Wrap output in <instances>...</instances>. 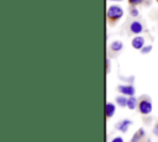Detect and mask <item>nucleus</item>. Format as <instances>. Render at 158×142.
Wrapping results in <instances>:
<instances>
[{"mask_svg": "<svg viewBox=\"0 0 158 142\" xmlns=\"http://www.w3.org/2000/svg\"><path fill=\"white\" fill-rule=\"evenodd\" d=\"M115 112V105L112 102H107L105 105V116L106 117H111Z\"/></svg>", "mask_w": 158, "mask_h": 142, "instance_id": "nucleus-6", "label": "nucleus"}, {"mask_svg": "<svg viewBox=\"0 0 158 142\" xmlns=\"http://www.w3.org/2000/svg\"><path fill=\"white\" fill-rule=\"evenodd\" d=\"M152 49V46H148V47H146V48H142V53H147V52H149Z\"/></svg>", "mask_w": 158, "mask_h": 142, "instance_id": "nucleus-13", "label": "nucleus"}, {"mask_svg": "<svg viewBox=\"0 0 158 142\" xmlns=\"http://www.w3.org/2000/svg\"><path fill=\"white\" fill-rule=\"evenodd\" d=\"M130 1V4H132V5H138V4H141L143 0H128Z\"/></svg>", "mask_w": 158, "mask_h": 142, "instance_id": "nucleus-12", "label": "nucleus"}, {"mask_svg": "<svg viewBox=\"0 0 158 142\" xmlns=\"http://www.w3.org/2000/svg\"><path fill=\"white\" fill-rule=\"evenodd\" d=\"M148 142H149V141H148Z\"/></svg>", "mask_w": 158, "mask_h": 142, "instance_id": "nucleus-19", "label": "nucleus"}, {"mask_svg": "<svg viewBox=\"0 0 158 142\" xmlns=\"http://www.w3.org/2000/svg\"><path fill=\"white\" fill-rule=\"evenodd\" d=\"M143 133H144V131H143L142 128H141L139 131H137V132L135 133V136H133V138H132V141H131V142H138V140L143 136Z\"/></svg>", "mask_w": 158, "mask_h": 142, "instance_id": "nucleus-9", "label": "nucleus"}, {"mask_svg": "<svg viewBox=\"0 0 158 142\" xmlns=\"http://www.w3.org/2000/svg\"><path fill=\"white\" fill-rule=\"evenodd\" d=\"M116 102H117L120 106H126V105H127V99H125L123 96H117V98H116Z\"/></svg>", "mask_w": 158, "mask_h": 142, "instance_id": "nucleus-10", "label": "nucleus"}, {"mask_svg": "<svg viewBox=\"0 0 158 142\" xmlns=\"http://www.w3.org/2000/svg\"><path fill=\"white\" fill-rule=\"evenodd\" d=\"M143 44H144V38L142 36H137L132 40V47L135 49H142Z\"/></svg>", "mask_w": 158, "mask_h": 142, "instance_id": "nucleus-4", "label": "nucleus"}, {"mask_svg": "<svg viewBox=\"0 0 158 142\" xmlns=\"http://www.w3.org/2000/svg\"><path fill=\"white\" fill-rule=\"evenodd\" d=\"M122 46H123V44H122L121 41H114L110 47H111L112 51H121V49H122Z\"/></svg>", "mask_w": 158, "mask_h": 142, "instance_id": "nucleus-8", "label": "nucleus"}, {"mask_svg": "<svg viewBox=\"0 0 158 142\" xmlns=\"http://www.w3.org/2000/svg\"><path fill=\"white\" fill-rule=\"evenodd\" d=\"M157 2H158V0H157Z\"/></svg>", "mask_w": 158, "mask_h": 142, "instance_id": "nucleus-18", "label": "nucleus"}, {"mask_svg": "<svg viewBox=\"0 0 158 142\" xmlns=\"http://www.w3.org/2000/svg\"><path fill=\"white\" fill-rule=\"evenodd\" d=\"M142 30H143V27H142V23H141V22H138V21L131 22V25H130V31H131L132 33L138 35V33L142 32Z\"/></svg>", "mask_w": 158, "mask_h": 142, "instance_id": "nucleus-5", "label": "nucleus"}, {"mask_svg": "<svg viewBox=\"0 0 158 142\" xmlns=\"http://www.w3.org/2000/svg\"><path fill=\"white\" fill-rule=\"evenodd\" d=\"M128 125H131V121L130 120H122L121 122H118L117 123V130H120V131H122V132H126L127 131V128H128Z\"/></svg>", "mask_w": 158, "mask_h": 142, "instance_id": "nucleus-7", "label": "nucleus"}, {"mask_svg": "<svg viewBox=\"0 0 158 142\" xmlns=\"http://www.w3.org/2000/svg\"><path fill=\"white\" fill-rule=\"evenodd\" d=\"M127 106L131 109V110H133L135 109V106H136V99L135 98H130V99H127Z\"/></svg>", "mask_w": 158, "mask_h": 142, "instance_id": "nucleus-11", "label": "nucleus"}, {"mask_svg": "<svg viewBox=\"0 0 158 142\" xmlns=\"http://www.w3.org/2000/svg\"><path fill=\"white\" fill-rule=\"evenodd\" d=\"M106 15H107V17L111 19V20H118V19L122 17V15H123V10H122L120 6L111 5V6L107 9Z\"/></svg>", "mask_w": 158, "mask_h": 142, "instance_id": "nucleus-1", "label": "nucleus"}, {"mask_svg": "<svg viewBox=\"0 0 158 142\" xmlns=\"http://www.w3.org/2000/svg\"><path fill=\"white\" fill-rule=\"evenodd\" d=\"M111 142H123V140H122L121 137H115V138H114Z\"/></svg>", "mask_w": 158, "mask_h": 142, "instance_id": "nucleus-15", "label": "nucleus"}, {"mask_svg": "<svg viewBox=\"0 0 158 142\" xmlns=\"http://www.w3.org/2000/svg\"><path fill=\"white\" fill-rule=\"evenodd\" d=\"M118 91L125 94V95H128V96H132L135 94V88L131 86V85H120L118 88Z\"/></svg>", "mask_w": 158, "mask_h": 142, "instance_id": "nucleus-3", "label": "nucleus"}, {"mask_svg": "<svg viewBox=\"0 0 158 142\" xmlns=\"http://www.w3.org/2000/svg\"><path fill=\"white\" fill-rule=\"evenodd\" d=\"M153 132H154V135H157V136H158V123L156 125V127H154V130H153Z\"/></svg>", "mask_w": 158, "mask_h": 142, "instance_id": "nucleus-16", "label": "nucleus"}, {"mask_svg": "<svg viewBox=\"0 0 158 142\" xmlns=\"http://www.w3.org/2000/svg\"><path fill=\"white\" fill-rule=\"evenodd\" d=\"M111 1H120V0H111Z\"/></svg>", "mask_w": 158, "mask_h": 142, "instance_id": "nucleus-17", "label": "nucleus"}, {"mask_svg": "<svg viewBox=\"0 0 158 142\" xmlns=\"http://www.w3.org/2000/svg\"><path fill=\"white\" fill-rule=\"evenodd\" d=\"M138 109H139V111L142 114H149L152 111V104L148 100H142L138 104Z\"/></svg>", "mask_w": 158, "mask_h": 142, "instance_id": "nucleus-2", "label": "nucleus"}, {"mask_svg": "<svg viewBox=\"0 0 158 142\" xmlns=\"http://www.w3.org/2000/svg\"><path fill=\"white\" fill-rule=\"evenodd\" d=\"M131 15H132V16H137V15H138V10H137V9H132V10H131Z\"/></svg>", "mask_w": 158, "mask_h": 142, "instance_id": "nucleus-14", "label": "nucleus"}]
</instances>
